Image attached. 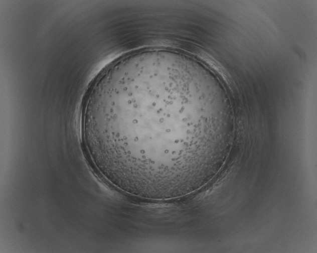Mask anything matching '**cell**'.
Masks as SVG:
<instances>
[{"label": "cell", "mask_w": 317, "mask_h": 253, "mask_svg": "<svg viewBox=\"0 0 317 253\" xmlns=\"http://www.w3.org/2000/svg\"><path fill=\"white\" fill-rule=\"evenodd\" d=\"M187 75L163 63L120 64L95 78L81 134L93 166L117 182L163 181L189 167Z\"/></svg>", "instance_id": "1"}]
</instances>
